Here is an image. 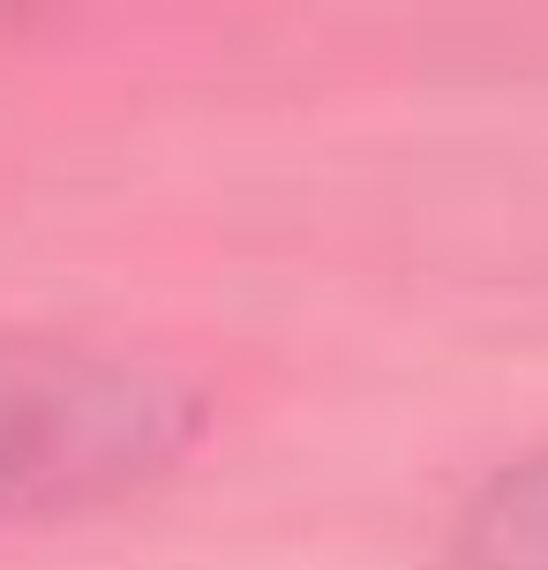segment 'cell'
Segmentation results:
<instances>
[{"label":"cell","mask_w":548,"mask_h":570,"mask_svg":"<svg viewBox=\"0 0 548 570\" xmlns=\"http://www.w3.org/2000/svg\"><path fill=\"white\" fill-rule=\"evenodd\" d=\"M203 428L180 375L68 338L0 331V518L114 503L174 473Z\"/></svg>","instance_id":"obj_1"},{"label":"cell","mask_w":548,"mask_h":570,"mask_svg":"<svg viewBox=\"0 0 548 570\" xmlns=\"http://www.w3.org/2000/svg\"><path fill=\"white\" fill-rule=\"evenodd\" d=\"M459 570H548V458L503 465L466 503Z\"/></svg>","instance_id":"obj_2"}]
</instances>
